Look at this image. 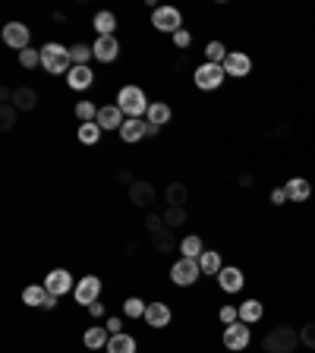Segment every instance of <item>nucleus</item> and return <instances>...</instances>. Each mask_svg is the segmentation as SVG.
<instances>
[{"label":"nucleus","instance_id":"nucleus-32","mask_svg":"<svg viewBox=\"0 0 315 353\" xmlns=\"http://www.w3.org/2000/svg\"><path fill=\"white\" fill-rule=\"evenodd\" d=\"M186 199H190V190H186V183H170L167 186V205L183 208Z\"/></svg>","mask_w":315,"mask_h":353},{"label":"nucleus","instance_id":"nucleus-12","mask_svg":"<svg viewBox=\"0 0 315 353\" xmlns=\"http://www.w3.org/2000/svg\"><path fill=\"white\" fill-rule=\"evenodd\" d=\"M218 287L224 290V294H240L243 287H246V274H243V268H236V265H224L218 274Z\"/></svg>","mask_w":315,"mask_h":353},{"label":"nucleus","instance_id":"nucleus-6","mask_svg":"<svg viewBox=\"0 0 315 353\" xmlns=\"http://www.w3.org/2000/svg\"><path fill=\"white\" fill-rule=\"evenodd\" d=\"M224 66L218 63H202L196 66V73H192V82H196V88H202V92H214V88H221V82H224Z\"/></svg>","mask_w":315,"mask_h":353},{"label":"nucleus","instance_id":"nucleus-1","mask_svg":"<svg viewBox=\"0 0 315 353\" xmlns=\"http://www.w3.org/2000/svg\"><path fill=\"white\" fill-rule=\"evenodd\" d=\"M117 108L123 110L126 117H132V120H142L148 114V108H152V101L145 98V88H139V85H123L117 92Z\"/></svg>","mask_w":315,"mask_h":353},{"label":"nucleus","instance_id":"nucleus-36","mask_svg":"<svg viewBox=\"0 0 315 353\" xmlns=\"http://www.w3.org/2000/svg\"><path fill=\"white\" fill-rule=\"evenodd\" d=\"M19 63H22V70H35V66H41V51L26 48V51L19 54Z\"/></svg>","mask_w":315,"mask_h":353},{"label":"nucleus","instance_id":"nucleus-38","mask_svg":"<svg viewBox=\"0 0 315 353\" xmlns=\"http://www.w3.org/2000/svg\"><path fill=\"white\" fill-rule=\"evenodd\" d=\"M0 123H3V130H13V123H16V108L13 104H3V108H0Z\"/></svg>","mask_w":315,"mask_h":353},{"label":"nucleus","instance_id":"nucleus-40","mask_svg":"<svg viewBox=\"0 0 315 353\" xmlns=\"http://www.w3.org/2000/svg\"><path fill=\"white\" fill-rule=\"evenodd\" d=\"M287 202H290V199H287V190L284 186H274L272 190V205H287Z\"/></svg>","mask_w":315,"mask_h":353},{"label":"nucleus","instance_id":"nucleus-24","mask_svg":"<svg viewBox=\"0 0 315 353\" xmlns=\"http://www.w3.org/2000/svg\"><path fill=\"white\" fill-rule=\"evenodd\" d=\"M170 117H174V110H170V104H164V101H152V108H148V114H145V120L154 126L170 123Z\"/></svg>","mask_w":315,"mask_h":353},{"label":"nucleus","instance_id":"nucleus-39","mask_svg":"<svg viewBox=\"0 0 315 353\" xmlns=\"http://www.w3.org/2000/svg\"><path fill=\"white\" fill-rule=\"evenodd\" d=\"M300 344L309 347V350L315 353V325H306V328H300Z\"/></svg>","mask_w":315,"mask_h":353},{"label":"nucleus","instance_id":"nucleus-20","mask_svg":"<svg viewBox=\"0 0 315 353\" xmlns=\"http://www.w3.org/2000/svg\"><path fill=\"white\" fill-rule=\"evenodd\" d=\"M262 319H265L262 300H246V303H240V322L256 325V322H262Z\"/></svg>","mask_w":315,"mask_h":353},{"label":"nucleus","instance_id":"nucleus-31","mask_svg":"<svg viewBox=\"0 0 315 353\" xmlns=\"http://www.w3.org/2000/svg\"><path fill=\"white\" fill-rule=\"evenodd\" d=\"M92 57H95L92 44H73V48H70V60H73V66H88Z\"/></svg>","mask_w":315,"mask_h":353},{"label":"nucleus","instance_id":"nucleus-8","mask_svg":"<svg viewBox=\"0 0 315 353\" xmlns=\"http://www.w3.org/2000/svg\"><path fill=\"white\" fill-rule=\"evenodd\" d=\"M29 41H32V32L26 22H7V26H3V44H7V48L22 54L29 48Z\"/></svg>","mask_w":315,"mask_h":353},{"label":"nucleus","instance_id":"nucleus-3","mask_svg":"<svg viewBox=\"0 0 315 353\" xmlns=\"http://www.w3.org/2000/svg\"><path fill=\"white\" fill-rule=\"evenodd\" d=\"M41 66L51 76H63L73 70V60H70V48H63L60 41H48L41 48Z\"/></svg>","mask_w":315,"mask_h":353},{"label":"nucleus","instance_id":"nucleus-19","mask_svg":"<svg viewBox=\"0 0 315 353\" xmlns=\"http://www.w3.org/2000/svg\"><path fill=\"white\" fill-rule=\"evenodd\" d=\"M108 341H110V331L101 328V325H92V328L82 334V344H85L88 350H101V347H108Z\"/></svg>","mask_w":315,"mask_h":353},{"label":"nucleus","instance_id":"nucleus-33","mask_svg":"<svg viewBox=\"0 0 315 353\" xmlns=\"http://www.w3.org/2000/svg\"><path fill=\"white\" fill-rule=\"evenodd\" d=\"M145 300H139V296H130V300L123 303V316L126 319H145Z\"/></svg>","mask_w":315,"mask_h":353},{"label":"nucleus","instance_id":"nucleus-18","mask_svg":"<svg viewBox=\"0 0 315 353\" xmlns=\"http://www.w3.org/2000/svg\"><path fill=\"white\" fill-rule=\"evenodd\" d=\"M130 202H132V205H139V208H148L154 202V186L145 183V180L132 183L130 186Z\"/></svg>","mask_w":315,"mask_h":353},{"label":"nucleus","instance_id":"nucleus-10","mask_svg":"<svg viewBox=\"0 0 315 353\" xmlns=\"http://www.w3.org/2000/svg\"><path fill=\"white\" fill-rule=\"evenodd\" d=\"M44 287H48V294L63 296V294H70V290H76V281L66 268H54V272H48V278H44Z\"/></svg>","mask_w":315,"mask_h":353},{"label":"nucleus","instance_id":"nucleus-14","mask_svg":"<svg viewBox=\"0 0 315 353\" xmlns=\"http://www.w3.org/2000/svg\"><path fill=\"white\" fill-rule=\"evenodd\" d=\"M126 123V114L117 108V104H104V108H98V126L101 130H117Z\"/></svg>","mask_w":315,"mask_h":353},{"label":"nucleus","instance_id":"nucleus-41","mask_svg":"<svg viewBox=\"0 0 315 353\" xmlns=\"http://www.w3.org/2000/svg\"><path fill=\"white\" fill-rule=\"evenodd\" d=\"M190 41H192V35H190L186 29H180V32L174 35V44H176V48H190Z\"/></svg>","mask_w":315,"mask_h":353},{"label":"nucleus","instance_id":"nucleus-5","mask_svg":"<svg viewBox=\"0 0 315 353\" xmlns=\"http://www.w3.org/2000/svg\"><path fill=\"white\" fill-rule=\"evenodd\" d=\"M152 26L158 32H164V35H170L174 38L176 32L183 29V13L176 7H154V13H152Z\"/></svg>","mask_w":315,"mask_h":353},{"label":"nucleus","instance_id":"nucleus-7","mask_svg":"<svg viewBox=\"0 0 315 353\" xmlns=\"http://www.w3.org/2000/svg\"><path fill=\"white\" fill-rule=\"evenodd\" d=\"M101 278L98 274H85V278L76 281V290H73V300L82 303V306H92V303H98V296H101Z\"/></svg>","mask_w":315,"mask_h":353},{"label":"nucleus","instance_id":"nucleus-23","mask_svg":"<svg viewBox=\"0 0 315 353\" xmlns=\"http://www.w3.org/2000/svg\"><path fill=\"white\" fill-rule=\"evenodd\" d=\"M108 353H136V338L132 334H110V341H108V347H104Z\"/></svg>","mask_w":315,"mask_h":353},{"label":"nucleus","instance_id":"nucleus-16","mask_svg":"<svg viewBox=\"0 0 315 353\" xmlns=\"http://www.w3.org/2000/svg\"><path fill=\"white\" fill-rule=\"evenodd\" d=\"M92 82H95V73H92V66H73V70L66 73V85L73 88V92H85Z\"/></svg>","mask_w":315,"mask_h":353},{"label":"nucleus","instance_id":"nucleus-4","mask_svg":"<svg viewBox=\"0 0 315 353\" xmlns=\"http://www.w3.org/2000/svg\"><path fill=\"white\" fill-rule=\"evenodd\" d=\"M199 278H202L199 259H186V256H180L174 265H170V281H174L176 287H192Z\"/></svg>","mask_w":315,"mask_h":353},{"label":"nucleus","instance_id":"nucleus-35","mask_svg":"<svg viewBox=\"0 0 315 353\" xmlns=\"http://www.w3.org/2000/svg\"><path fill=\"white\" fill-rule=\"evenodd\" d=\"M186 221V208H176V205H167V212H164V224H167L170 230L180 228Z\"/></svg>","mask_w":315,"mask_h":353},{"label":"nucleus","instance_id":"nucleus-9","mask_svg":"<svg viewBox=\"0 0 315 353\" xmlns=\"http://www.w3.org/2000/svg\"><path fill=\"white\" fill-rule=\"evenodd\" d=\"M224 347L227 350H246L250 347V341H252V331H250V325L246 322H234V325H227L224 328Z\"/></svg>","mask_w":315,"mask_h":353},{"label":"nucleus","instance_id":"nucleus-44","mask_svg":"<svg viewBox=\"0 0 315 353\" xmlns=\"http://www.w3.org/2000/svg\"><path fill=\"white\" fill-rule=\"evenodd\" d=\"M158 132H161V126H154V123L145 120V136H158Z\"/></svg>","mask_w":315,"mask_h":353},{"label":"nucleus","instance_id":"nucleus-25","mask_svg":"<svg viewBox=\"0 0 315 353\" xmlns=\"http://www.w3.org/2000/svg\"><path fill=\"white\" fill-rule=\"evenodd\" d=\"M199 268H202V274H214V278H218L221 268H224V265H221V252L205 250L202 256H199Z\"/></svg>","mask_w":315,"mask_h":353},{"label":"nucleus","instance_id":"nucleus-30","mask_svg":"<svg viewBox=\"0 0 315 353\" xmlns=\"http://www.w3.org/2000/svg\"><path fill=\"white\" fill-rule=\"evenodd\" d=\"M227 48L221 41H208L205 44V63H218V66H224V60H227Z\"/></svg>","mask_w":315,"mask_h":353},{"label":"nucleus","instance_id":"nucleus-22","mask_svg":"<svg viewBox=\"0 0 315 353\" xmlns=\"http://www.w3.org/2000/svg\"><path fill=\"white\" fill-rule=\"evenodd\" d=\"M142 136H145V120H132V117H126V123L120 126V139L123 142H139Z\"/></svg>","mask_w":315,"mask_h":353},{"label":"nucleus","instance_id":"nucleus-42","mask_svg":"<svg viewBox=\"0 0 315 353\" xmlns=\"http://www.w3.org/2000/svg\"><path fill=\"white\" fill-rule=\"evenodd\" d=\"M104 328H108L110 334H123V322H120L117 316H110V319H108V325H104Z\"/></svg>","mask_w":315,"mask_h":353},{"label":"nucleus","instance_id":"nucleus-43","mask_svg":"<svg viewBox=\"0 0 315 353\" xmlns=\"http://www.w3.org/2000/svg\"><path fill=\"white\" fill-rule=\"evenodd\" d=\"M88 316H92V319H101L104 316V303H92V306H88Z\"/></svg>","mask_w":315,"mask_h":353},{"label":"nucleus","instance_id":"nucleus-13","mask_svg":"<svg viewBox=\"0 0 315 353\" xmlns=\"http://www.w3.org/2000/svg\"><path fill=\"white\" fill-rule=\"evenodd\" d=\"M92 51H95V60L101 63H114L120 57V41L114 35H98L95 44H92Z\"/></svg>","mask_w":315,"mask_h":353},{"label":"nucleus","instance_id":"nucleus-11","mask_svg":"<svg viewBox=\"0 0 315 353\" xmlns=\"http://www.w3.org/2000/svg\"><path fill=\"white\" fill-rule=\"evenodd\" d=\"M224 73L234 76V79H246L252 73V57L246 51H230L224 60Z\"/></svg>","mask_w":315,"mask_h":353},{"label":"nucleus","instance_id":"nucleus-34","mask_svg":"<svg viewBox=\"0 0 315 353\" xmlns=\"http://www.w3.org/2000/svg\"><path fill=\"white\" fill-rule=\"evenodd\" d=\"M76 117H79V123H92V120H98L95 101H79L76 104Z\"/></svg>","mask_w":315,"mask_h":353},{"label":"nucleus","instance_id":"nucleus-17","mask_svg":"<svg viewBox=\"0 0 315 353\" xmlns=\"http://www.w3.org/2000/svg\"><path fill=\"white\" fill-rule=\"evenodd\" d=\"M284 190H287V199H290V202H306V199L312 196V183H309L306 176H290L284 183Z\"/></svg>","mask_w":315,"mask_h":353},{"label":"nucleus","instance_id":"nucleus-2","mask_svg":"<svg viewBox=\"0 0 315 353\" xmlns=\"http://www.w3.org/2000/svg\"><path fill=\"white\" fill-rule=\"evenodd\" d=\"M296 344H300V331H296L294 325H278V328H272L262 341L265 353H294Z\"/></svg>","mask_w":315,"mask_h":353},{"label":"nucleus","instance_id":"nucleus-29","mask_svg":"<svg viewBox=\"0 0 315 353\" xmlns=\"http://www.w3.org/2000/svg\"><path fill=\"white\" fill-rule=\"evenodd\" d=\"M44 300H48V287L41 284H29L22 290V303L26 306H44Z\"/></svg>","mask_w":315,"mask_h":353},{"label":"nucleus","instance_id":"nucleus-15","mask_svg":"<svg viewBox=\"0 0 315 353\" xmlns=\"http://www.w3.org/2000/svg\"><path fill=\"white\" fill-rule=\"evenodd\" d=\"M170 319H174V312H170L167 303H148V309H145L148 328H167Z\"/></svg>","mask_w":315,"mask_h":353},{"label":"nucleus","instance_id":"nucleus-37","mask_svg":"<svg viewBox=\"0 0 315 353\" xmlns=\"http://www.w3.org/2000/svg\"><path fill=\"white\" fill-rule=\"evenodd\" d=\"M218 319L224 322V328H227V325H234V322H240V306H221L218 309Z\"/></svg>","mask_w":315,"mask_h":353},{"label":"nucleus","instance_id":"nucleus-27","mask_svg":"<svg viewBox=\"0 0 315 353\" xmlns=\"http://www.w3.org/2000/svg\"><path fill=\"white\" fill-rule=\"evenodd\" d=\"M180 252H183L186 259H199L202 252H205V243H202V236L190 234V236H183V240H180Z\"/></svg>","mask_w":315,"mask_h":353},{"label":"nucleus","instance_id":"nucleus-26","mask_svg":"<svg viewBox=\"0 0 315 353\" xmlns=\"http://www.w3.org/2000/svg\"><path fill=\"white\" fill-rule=\"evenodd\" d=\"M92 26H95L98 35H114V29H117V16L110 13V10H101V13H95Z\"/></svg>","mask_w":315,"mask_h":353},{"label":"nucleus","instance_id":"nucleus-28","mask_svg":"<svg viewBox=\"0 0 315 353\" xmlns=\"http://www.w3.org/2000/svg\"><path fill=\"white\" fill-rule=\"evenodd\" d=\"M101 126H98V120H92V123H79V142L82 145H98L101 142Z\"/></svg>","mask_w":315,"mask_h":353},{"label":"nucleus","instance_id":"nucleus-21","mask_svg":"<svg viewBox=\"0 0 315 353\" xmlns=\"http://www.w3.org/2000/svg\"><path fill=\"white\" fill-rule=\"evenodd\" d=\"M13 108L16 110H35L38 108V92L35 88H16L13 92Z\"/></svg>","mask_w":315,"mask_h":353}]
</instances>
